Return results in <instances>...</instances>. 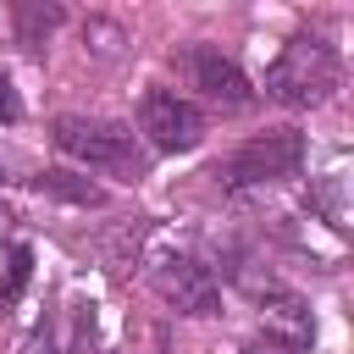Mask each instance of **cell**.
<instances>
[{"instance_id": "obj_1", "label": "cell", "mask_w": 354, "mask_h": 354, "mask_svg": "<svg viewBox=\"0 0 354 354\" xmlns=\"http://www.w3.org/2000/svg\"><path fill=\"white\" fill-rule=\"evenodd\" d=\"M332 88H337V55L321 39H293L266 72V94L282 105H321Z\"/></svg>"}, {"instance_id": "obj_2", "label": "cell", "mask_w": 354, "mask_h": 354, "mask_svg": "<svg viewBox=\"0 0 354 354\" xmlns=\"http://www.w3.org/2000/svg\"><path fill=\"white\" fill-rule=\"evenodd\" d=\"M149 277H155L160 299L177 304L183 315H216V304H221L210 271H205L199 260H188V254H160V260L149 266Z\"/></svg>"}, {"instance_id": "obj_3", "label": "cell", "mask_w": 354, "mask_h": 354, "mask_svg": "<svg viewBox=\"0 0 354 354\" xmlns=\"http://www.w3.org/2000/svg\"><path fill=\"white\" fill-rule=\"evenodd\" d=\"M55 144L88 166H127L133 160V133H122L116 122H88V116H61L55 122Z\"/></svg>"}, {"instance_id": "obj_4", "label": "cell", "mask_w": 354, "mask_h": 354, "mask_svg": "<svg viewBox=\"0 0 354 354\" xmlns=\"http://www.w3.org/2000/svg\"><path fill=\"white\" fill-rule=\"evenodd\" d=\"M144 133L155 149L177 155V149H194L205 138V116L188 100H177L171 88H155V94H144Z\"/></svg>"}, {"instance_id": "obj_5", "label": "cell", "mask_w": 354, "mask_h": 354, "mask_svg": "<svg viewBox=\"0 0 354 354\" xmlns=\"http://www.w3.org/2000/svg\"><path fill=\"white\" fill-rule=\"evenodd\" d=\"M260 326H266V343L282 348V354H299V348H310V337H315L310 304H304L299 293H266V299H260Z\"/></svg>"}, {"instance_id": "obj_6", "label": "cell", "mask_w": 354, "mask_h": 354, "mask_svg": "<svg viewBox=\"0 0 354 354\" xmlns=\"http://www.w3.org/2000/svg\"><path fill=\"white\" fill-rule=\"evenodd\" d=\"M194 77H199V88L216 100V105H227V111H243L254 94H249V77L227 61V55H216V50H194Z\"/></svg>"}, {"instance_id": "obj_7", "label": "cell", "mask_w": 354, "mask_h": 354, "mask_svg": "<svg viewBox=\"0 0 354 354\" xmlns=\"http://www.w3.org/2000/svg\"><path fill=\"white\" fill-rule=\"evenodd\" d=\"M293 166H299V138L293 133H271V138L249 144L227 171H238V177H288Z\"/></svg>"}, {"instance_id": "obj_8", "label": "cell", "mask_w": 354, "mask_h": 354, "mask_svg": "<svg viewBox=\"0 0 354 354\" xmlns=\"http://www.w3.org/2000/svg\"><path fill=\"white\" fill-rule=\"evenodd\" d=\"M39 188H50V194H72V199H83V205L100 199V188H88V183H66V171H44Z\"/></svg>"}, {"instance_id": "obj_9", "label": "cell", "mask_w": 354, "mask_h": 354, "mask_svg": "<svg viewBox=\"0 0 354 354\" xmlns=\"http://www.w3.org/2000/svg\"><path fill=\"white\" fill-rule=\"evenodd\" d=\"M22 116V105H17V88L6 83V72H0V122H17Z\"/></svg>"}, {"instance_id": "obj_10", "label": "cell", "mask_w": 354, "mask_h": 354, "mask_svg": "<svg viewBox=\"0 0 354 354\" xmlns=\"http://www.w3.org/2000/svg\"><path fill=\"white\" fill-rule=\"evenodd\" d=\"M243 354H282V348H271V343H249Z\"/></svg>"}, {"instance_id": "obj_11", "label": "cell", "mask_w": 354, "mask_h": 354, "mask_svg": "<svg viewBox=\"0 0 354 354\" xmlns=\"http://www.w3.org/2000/svg\"><path fill=\"white\" fill-rule=\"evenodd\" d=\"M0 183H6V171H0Z\"/></svg>"}, {"instance_id": "obj_12", "label": "cell", "mask_w": 354, "mask_h": 354, "mask_svg": "<svg viewBox=\"0 0 354 354\" xmlns=\"http://www.w3.org/2000/svg\"><path fill=\"white\" fill-rule=\"evenodd\" d=\"M33 354H39V348H33Z\"/></svg>"}]
</instances>
